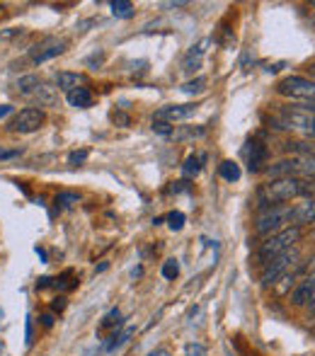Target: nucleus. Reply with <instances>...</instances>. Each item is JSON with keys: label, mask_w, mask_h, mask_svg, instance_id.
<instances>
[{"label": "nucleus", "mask_w": 315, "mask_h": 356, "mask_svg": "<svg viewBox=\"0 0 315 356\" xmlns=\"http://www.w3.org/2000/svg\"><path fill=\"white\" fill-rule=\"evenodd\" d=\"M85 160H88V150H76V153L68 155V163L71 165H80V163H85Z\"/></svg>", "instance_id": "c756f323"}, {"label": "nucleus", "mask_w": 315, "mask_h": 356, "mask_svg": "<svg viewBox=\"0 0 315 356\" xmlns=\"http://www.w3.org/2000/svg\"><path fill=\"white\" fill-rule=\"evenodd\" d=\"M284 228H293V216H291V207H272L267 209L264 213H259L257 218V230L259 235H267V233H279Z\"/></svg>", "instance_id": "423d86ee"}, {"label": "nucleus", "mask_w": 315, "mask_h": 356, "mask_svg": "<svg viewBox=\"0 0 315 356\" xmlns=\"http://www.w3.org/2000/svg\"><path fill=\"white\" fill-rule=\"evenodd\" d=\"M298 264V252L296 250H286V252L277 254V257H272L269 262H264V269H262V286H274L279 282V279L284 277V274L289 272L291 267H296Z\"/></svg>", "instance_id": "0eeeda50"}, {"label": "nucleus", "mask_w": 315, "mask_h": 356, "mask_svg": "<svg viewBox=\"0 0 315 356\" xmlns=\"http://www.w3.org/2000/svg\"><path fill=\"white\" fill-rule=\"evenodd\" d=\"M153 129H156L158 134H163V136H172V131H170V124H165V122H153Z\"/></svg>", "instance_id": "7c9ffc66"}, {"label": "nucleus", "mask_w": 315, "mask_h": 356, "mask_svg": "<svg viewBox=\"0 0 315 356\" xmlns=\"http://www.w3.org/2000/svg\"><path fill=\"white\" fill-rule=\"evenodd\" d=\"M311 238H313V240H315V228H313V230H311Z\"/></svg>", "instance_id": "e433bc0d"}, {"label": "nucleus", "mask_w": 315, "mask_h": 356, "mask_svg": "<svg viewBox=\"0 0 315 356\" xmlns=\"http://www.w3.org/2000/svg\"><path fill=\"white\" fill-rule=\"evenodd\" d=\"M313 197H315V179H301V177H277L257 189V204L264 209L279 207V204L291 202V199H313Z\"/></svg>", "instance_id": "f257e3e1"}, {"label": "nucleus", "mask_w": 315, "mask_h": 356, "mask_svg": "<svg viewBox=\"0 0 315 356\" xmlns=\"http://www.w3.org/2000/svg\"><path fill=\"white\" fill-rule=\"evenodd\" d=\"M298 240H301V228H284V230H279V233L269 235V238L259 245L257 254H259V259H262V262H269V259L277 257V254L291 250Z\"/></svg>", "instance_id": "39448f33"}, {"label": "nucleus", "mask_w": 315, "mask_h": 356, "mask_svg": "<svg viewBox=\"0 0 315 356\" xmlns=\"http://www.w3.org/2000/svg\"><path fill=\"white\" fill-rule=\"evenodd\" d=\"M291 216H293V228L315 223V199H303V204H296L291 209Z\"/></svg>", "instance_id": "f8f14e48"}, {"label": "nucleus", "mask_w": 315, "mask_h": 356, "mask_svg": "<svg viewBox=\"0 0 315 356\" xmlns=\"http://www.w3.org/2000/svg\"><path fill=\"white\" fill-rule=\"evenodd\" d=\"M311 75H313V78H315V66H311Z\"/></svg>", "instance_id": "c9c22d12"}, {"label": "nucleus", "mask_w": 315, "mask_h": 356, "mask_svg": "<svg viewBox=\"0 0 315 356\" xmlns=\"http://www.w3.org/2000/svg\"><path fill=\"white\" fill-rule=\"evenodd\" d=\"M218 172H221V177L228 179V182H238L240 179V165L233 163V160H226V163H221Z\"/></svg>", "instance_id": "aec40b11"}, {"label": "nucleus", "mask_w": 315, "mask_h": 356, "mask_svg": "<svg viewBox=\"0 0 315 356\" xmlns=\"http://www.w3.org/2000/svg\"><path fill=\"white\" fill-rule=\"evenodd\" d=\"M63 49H66V42H58V39H54V42H49L47 47L42 49V51L34 54V63L49 61V58H54V56H58V54H63Z\"/></svg>", "instance_id": "4468645a"}, {"label": "nucleus", "mask_w": 315, "mask_h": 356, "mask_svg": "<svg viewBox=\"0 0 315 356\" xmlns=\"http://www.w3.org/2000/svg\"><path fill=\"white\" fill-rule=\"evenodd\" d=\"M179 274V264L177 259H168V262L163 264V277L165 279H175Z\"/></svg>", "instance_id": "bb28decb"}, {"label": "nucleus", "mask_w": 315, "mask_h": 356, "mask_svg": "<svg viewBox=\"0 0 315 356\" xmlns=\"http://www.w3.org/2000/svg\"><path fill=\"white\" fill-rule=\"evenodd\" d=\"M109 327H122V313H119L117 308L114 310H109L107 315H104V320H102V325H99V332H104V330H109Z\"/></svg>", "instance_id": "5701e85b"}, {"label": "nucleus", "mask_w": 315, "mask_h": 356, "mask_svg": "<svg viewBox=\"0 0 315 356\" xmlns=\"http://www.w3.org/2000/svg\"><path fill=\"white\" fill-rule=\"evenodd\" d=\"M308 313H311V315H315V296H313V298H311V303H308Z\"/></svg>", "instance_id": "f704fd0d"}, {"label": "nucleus", "mask_w": 315, "mask_h": 356, "mask_svg": "<svg viewBox=\"0 0 315 356\" xmlns=\"http://www.w3.org/2000/svg\"><path fill=\"white\" fill-rule=\"evenodd\" d=\"M202 163H207V155H204V153L189 155V158L184 160V165H182L184 177H197V175L202 172Z\"/></svg>", "instance_id": "a211bd4d"}, {"label": "nucleus", "mask_w": 315, "mask_h": 356, "mask_svg": "<svg viewBox=\"0 0 315 356\" xmlns=\"http://www.w3.org/2000/svg\"><path fill=\"white\" fill-rule=\"evenodd\" d=\"M42 323L47 325V327H51V325H54V315H44V318H42Z\"/></svg>", "instance_id": "72a5a7b5"}, {"label": "nucleus", "mask_w": 315, "mask_h": 356, "mask_svg": "<svg viewBox=\"0 0 315 356\" xmlns=\"http://www.w3.org/2000/svg\"><path fill=\"white\" fill-rule=\"evenodd\" d=\"M44 124V112L37 107H27L22 112H17L13 117V122L8 124L10 131H17V134H32L37 131L39 127Z\"/></svg>", "instance_id": "6e6552de"}, {"label": "nucleus", "mask_w": 315, "mask_h": 356, "mask_svg": "<svg viewBox=\"0 0 315 356\" xmlns=\"http://www.w3.org/2000/svg\"><path fill=\"white\" fill-rule=\"evenodd\" d=\"M194 112H197L194 104H170V107H163L156 114V122H179V119H189Z\"/></svg>", "instance_id": "9b49d317"}, {"label": "nucleus", "mask_w": 315, "mask_h": 356, "mask_svg": "<svg viewBox=\"0 0 315 356\" xmlns=\"http://www.w3.org/2000/svg\"><path fill=\"white\" fill-rule=\"evenodd\" d=\"M109 8H112L114 17H124V19H127V17H131V15H134V5L129 3V0H114Z\"/></svg>", "instance_id": "412c9836"}, {"label": "nucleus", "mask_w": 315, "mask_h": 356, "mask_svg": "<svg viewBox=\"0 0 315 356\" xmlns=\"http://www.w3.org/2000/svg\"><path fill=\"white\" fill-rule=\"evenodd\" d=\"M274 179L277 177H301V179H315V155H293L289 160L272 165L267 170Z\"/></svg>", "instance_id": "7ed1b4c3"}, {"label": "nucleus", "mask_w": 315, "mask_h": 356, "mask_svg": "<svg viewBox=\"0 0 315 356\" xmlns=\"http://www.w3.org/2000/svg\"><path fill=\"white\" fill-rule=\"evenodd\" d=\"M243 155H245V160H248V168H250V172H257V170H262V165L267 163V148H264L262 143H257V141H250L248 145L243 148Z\"/></svg>", "instance_id": "9d476101"}, {"label": "nucleus", "mask_w": 315, "mask_h": 356, "mask_svg": "<svg viewBox=\"0 0 315 356\" xmlns=\"http://www.w3.org/2000/svg\"><path fill=\"white\" fill-rule=\"evenodd\" d=\"M10 112H13V107H10V104H0V119L8 117Z\"/></svg>", "instance_id": "2f4dec72"}, {"label": "nucleus", "mask_w": 315, "mask_h": 356, "mask_svg": "<svg viewBox=\"0 0 315 356\" xmlns=\"http://www.w3.org/2000/svg\"><path fill=\"white\" fill-rule=\"evenodd\" d=\"M209 44V39H204V42H199L197 47H192V51L187 54V58H184V71L187 73H192V71H197L199 66H202V56H204V51H207V47Z\"/></svg>", "instance_id": "ddd939ff"}, {"label": "nucleus", "mask_w": 315, "mask_h": 356, "mask_svg": "<svg viewBox=\"0 0 315 356\" xmlns=\"http://www.w3.org/2000/svg\"><path fill=\"white\" fill-rule=\"evenodd\" d=\"M32 97L39 99V104H44V107L56 104V92H54V88H49V85H44V83H39V88L34 90Z\"/></svg>", "instance_id": "6ab92c4d"}, {"label": "nucleus", "mask_w": 315, "mask_h": 356, "mask_svg": "<svg viewBox=\"0 0 315 356\" xmlns=\"http://www.w3.org/2000/svg\"><path fill=\"white\" fill-rule=\"evenodd\" d=\"M277 122L279 129H293L315 143V107H284Z\"/></svg>", "instance_id": "f03ea898"}, {"label": "nucleus", "mask_w": 315, "mask_h": 356, "mask_svg": "<svg viewBox=\"0 0 315 356\" xmlns=\"http://www.w3.org/2000/svg\"><path fill=\"white\" fill-rule=\"evenodd\" d=\"M277 92L296 102H306L308 107H315V80L303 75H289L277 85Z\"/></svg>", "instance_id": "20e7f679"}, {"label": "nucleus", "mask_w": 315, "mask_h": 356, "mask_svg": "<svg viewBox=\"0 0 315 356\" xmlns=\"http://www.w3.org/2000/svg\"><path fill=\"white\" fill-rule=\"evenodd\" d=\"M68 102L78 109H88L90 104H92V92H90L88 88H78V90H73V92H68Z\"/></svg>", "instance_id": "f3484780"}, {"label": "nucleus", "mask_w": 315, "mask_h": 356, "mask_svg": "<svg viewBox=\"0 0 315 356\" xmlns=\"http://www.w3.org/2000/svg\"><path fill=\"white\" fill-rule=\"evenodd\" d=\"M301 272H303L301 264H296V267L289 269V272L282 277V284L277 286V293H279V296H286L289 291H291V286H296V282H298V274H301Z\"/></svg>", "instance_id": "dca6fc26"}, {"label": "nucleus", "mask_w": 315, "mask_h": 356, "mask_svg": "<svg viewBox=\"0 0 315 356\" xmlns=\"http://www.w3.org/2000/svg\"><path fill=\"white\" fill-rule=\"evenodd\" d=\"M56 83H58V90H63V92H73V90H78L80 85L85 83V78L78 73H58Z\"/></svg>", "instance_id": "2eb2a0df"}, {"label": "nucleus", "mask_w": 315, "mask_h": 356, "mask_svg": "<svg viewBox=\"0 0 315 356\" xmlns=\"http://www.w3.org/2000/svg\"><path fill=\"white\" fill-rule=\"evenodd\" d=\"M184 356H207V349H204L202 344H187Z\"/></svg>", "instance_id": "c85d7f7f"}, {"label": "nucleus", "mask_w": 315, "mask_h": 356, "mask_svg": "<svg viewBox=\"0 0 315 356\" xmlns=\"http://www.w3.org/2000/svg\"><path fill=\"white\" fill-rule=\"evenodd\" d=\"M78 202H80L78 194H68V192L56 194V207H61V209H68V207H73V204H78Z\"/></svg>", "instance_id": "a878e982"}, {"label": "nucleus", "mask_w": 315, "mask_h": 356, "mask_svg": "<svg viewBox=\"0 0 315 356\" xmlns=\"http://www.w3.org/2000/svg\"><path fill=\"white\" fill-rule=\"evenodd\" d=\"M207 88V78H194V80H189V83H184L182 85V92H187V95H197V92H202V90Z\"/></svg>", "instance_id": "b1692460"}, {"label": "nucleus", "mask_w": 315, "mask_h": 356, "mask_svg": "<svg viewBox=\"0 0 315 356\" xmlns=\"http://www.w3.org/2000/svg\"><path fill=\"white\" fill-rule=\"evenodd\" d=\"M168 225L172 230H179L184 225V213L182 211H172V213H168Z\"/></svg>", "instance_id": "cd10ccee"}, {"label": "nucleus", "mask_w": 315, "mask_h": 356, "mask_svg": "<svg viewBox=\"0 0 315 356\" xmlns=\"http://www.w3.org/2000/svg\"><path fill=\"white\" fill-rule=\"evenodd\" d=\"M63 308H66V298L61 296V298H56V303H54V310H63Z\"/></svg>", "instance_id": "473e14b6"}, {"label": "nucleus", "mask_w": 315, "mask_h": 356, "mask_svg": "<svg viewBox=\"0 0 315 356\" xmlns=\"http://www.w3.org/2000/svg\"><path fill=\"white\" fill-rule=\"evenodd\" d=\"M204 136V127L199 129H179V131H172V138H177V141H184V138H199Z\"/></svg>", "instance_id": "393cba45"}, {"label": "nucleus", "mask_w": 315, "mask_h": 356, "mask_svg": "<svg viewBox=\"0 0 315 356\" xmlns=\"http://www.w3.org/2000/svg\"><path fill=\"white\" fill-rule=\"evenodd\" d=\"M39 88V78H34V75H27V78H19L17 83V90L24 95V97H32L34 90Z\"/></svg>", "instance_id": "4be33fe9"}, {"label": "nucleus", "mask_w": 315, "mask_h": 356, "mask_svg": "<svg viewBox=\"0 0 315 356\" xmlns=\"http://www.w3.org/2000/svg\"><path fill=\"white\" fill-rule=\"evenodd\" d=\"M313 296H315V267L306 274V277L298 279L296 286H293L291 303L293 305H306V303H311Z\"/></svg>", "instance_id": "1a4fd4ad"}]
</instances>
